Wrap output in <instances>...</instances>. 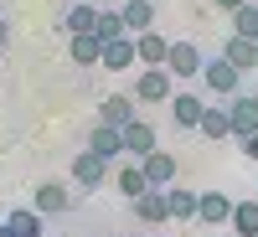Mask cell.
<instances>
[{
    "label": "cell",
    "mask_w": 258,
    "mask_h": 237,
    "mask_svg": "<svg viewBox=\"0 0 258 237\" xmlns=\"http://www.w3.org/2000/svg\"><path fill=\"white\" fill-rule=\"evenodd\" d=\"M202 83H207V93H217V98H238L243 93V72L232 67L227 57H207L202 62Z\"/></svg>",
    "instance_id": "1"
},
{
    "label": "cell",
    "mask_w": 258,
    "mask_h": 237,
    "mask_svg": "<svg viewBox=\"0 0 258 237\" xmlns=\"http://www.w3.org/2000/svg\"><path fill=\"white\" fill-rule=\"evenodd\" d=\"M170 93H176V77H170L165 67H145V72L135 77V93H129V98L150 109V103H170Z\"/></svg>",
    "instance_id": "2"
},
{
    "label": "cell",
    "mask_w": 258,
    "mask_h": 237,
    "mask_svg": "<svg viewBox=\"0 0 258 237\" xmlns=\"http://www.w3.org/2000/svg\"><path fill=\"white\" fill-rule=\"evenodd\" d=\"M68 176H73V186H83V191H98L103 181H109V160H103V155H93V149H78Z\"/></svg>",
    "instance_id": "3"
},
{
    "label": "cell",
    "mask_w": 258,
    "mask_h": 237,
    "mask_svg": "<svg viewBox=\"0 0 258 237\" xmlns=\"http://www.w3.org/2000/svg\"><path fill=\"white\" fill-rule=\"evenodd\" d=\"M202 47L197 41H170V57H165V72L170 77H202Z\"/></svg>",
    "instance_id": "4"
},
{
    "label": "cell",
    "mask_w": 258,
    "mask_h": 237,
    "mask_svg": "<svg viewBox=\"0 0 258 237\" xmlns=\"http://www.w3.org/2000/svg\"><path fill=\"white\" fill-rule=\"evenodd\" d=\"M227 114H232V139L258 134V93H238V98H227Z\"/></svg>",
    "instance_id": "5"
},
{
    "label": "cell",
    "mask_w": 258,
    "mask_h": 237,
    "mask_svg": "<svg viewBox=\"0 0 258 237\" xmlns=\"http://www.w3.org/2000/svg\"><path fill=\"white\" fill-rule=\"evenodd\" d=\"M165 109H170V124L191 134V129H202V114H207V103H202L197 93H170V103H165Z\"/></svg>",
    "instance_id": "6"
},
{
    "label": "cell",
    "mask_w": 258,
    "mask_h": 237,
    "mask_svg": "<svg viewBox=\"0 0 258 237\" xmlns=\"http://www.w3.org/2000/svg\"><path fill=\"white\" fill-rule=\"evenodd\" d=\"M140 165H145V181L155 186V191H170V186L181 181V165H176V155H165V149H155V155H145Z\"/></svg>",
    "instance_id": "7"
},
{
    "label": "cell",
    "mask_w": 258,
    "mask_h": 237,
    "mask_svg": "<svg viewBox=\"0 0 258 237\" xmlns=\"http://www.w3.org/2000/svg\"><path fill=\"white\" fill-rule=\"evenodd\" d=\"M135 119H140V103L129 98V93H109L103 109H98V124H109V129H129Z\"/></svg>",
    "instance_id": "8"
},
{
    "label": "cell",
    "mask_w": 258,
    "mask_h": 237,
    "mask_svg": "<svg viewBox=\"0 0 258 237\" xmlns=\"http://www.w3.org/2000/svg\"><path fill=\"white\" fill-rule=\"evenodd\" d=\"M155 149H160V139H155V124H150V119L140 114L135 124L124 129V155H135V160H145V155H155Z\"/></svg>",
    "instance_id": "9"
},
{
    "label": "cell",
    "mask_w": 258,
    "mask_h": 237,
    "mask_svg": "<svg viewBox=\"0 0 258 237\" xmlns=\"http://www.w3.org/2000/svg\"><path fill=\"white\" fill-rule=\"evenodd\" d=\"M31 206L41 211V217H62V211L73 206V191L62 186V181H41V186H36V196H31Z\"/></svg>",
    "instance_id": "10"
},
{
    "label": "cell",
    "mask_w": 258,
    "mask_h": 237,
    "mask_svg": "<svg viewBox=\"0 0 258 237\" xmlns=\"http://www.w3.org/2000/svg\"><path fill=\"white\" fill-rule=\"evenodd\" d=\"M197 222H207V227H222V222H232V196H227V191H202Z\"/></svg>",
    "instance_id": "11"
},
{
    "label": "cell",
    "mask_w": 258,
    "mask_h": 237,
    "mask_svg": "<svg viewBox=\"0 0 258 237\" xmlns=\"http://www.w3.org/2000/svg\"><path fill=\"white\" fill-rule=\"evenodd\" d=\"M135 62H140V52H135V36L103 41V62H98L103 72H124V67H135Z\"/></svg>",
    "instance_id": "12"
},
{
    "label": "cell",
    "mask_w": 258,
    "mask_h": 237,
    "mask_svg": "<svg viewBox=\"0 0 258 237\" xmlns=\"http://www.w3.org/2000/svg\"><path fill=\"white\" fill-rule=\"evenodd\" d=\"M88 31H98V6H68L62 11V36H88Z\"/></svg>",
    "instance_id": "13"
},
{
    "label": "cell",
    "mask_w": 258,
    "mask_h": 237,
    "mask_svg": "<svg viewBox=\"0 0 258 237\" xmlns=\"http://www.w3.org/2000/svg\"><path fill=\"white\" fill-rule=\"evenodd\" d=\"M88 149L93 155H103V160H119L124 155V129H109V124H93V134H88Z\"/></svg>",
    "instance_id": "14"
},
{
    "label": "cell",
    "mask_w": 258,
    "mask_h": 237,
    "mask_svg": "<svg viewBox=\"0 0 258 237\" xmlns=\"http://www.w3.org/2000/svg\"><path fill=\"white\" fill-rule=\"evenodd\" d=\"M135 206V217L145 222V227H165L170 222V206H165V191H145L140 201H129Z\"/></svg>",
    "instance_id": "15"
},
{
    "label": "cell",
    "mask_w": 258,
    "mask_h": 237,
    "mask_svg": "<svg viewBox=\"0 0 258 237\" xmlns=\"http://www.w3.org/2000/svg\"><path fill=\"white\" fill-rule=\"evenodd\" d=\"M165 206H170V222H197V206H202V191H186V186H170V191H165Z\"/></svg>",
    "instance_id": "16"
},
{
    "label": "cell",
    "mask_w": 258,
    "mask_h": 237,
    "mask_svg": "<svg viewBox=\"0 0 258 237\" xmlns=\"http://www.w3.org/2000/svg\"><path fill=\"white\" fill-rule=\"evenodd\" d=\"M119 16H124L129 36H140V31H155V0H124V6H119Z\"/></svg>",
    "instance_id": "17"
},
{
    "label": "cell",
    "mask_w": 258,
    "mask_h": 237,
    "mask_svg": "<svg viewBox=\"0 0 258 237\" xmlns=\"http://www.w3.org/2000/svg\"><path fill=\"white\" fill-rule=\"evenodd\" d=\"M114 186L124 191V196H129V201H140V196H145V191H155V186H150V181H145V165H140V160H129V165H119V170H114Z\"/></svg>",
    "instance_id": "18"
},
{
    "label": "cell",
    "mask_w": 258,
    "mask_h": 237,
    "mask_svg": "<svg viewBox=\"0 0 258 237\" xmlns=\"http://www.w3.org/2000/svg\"><path fill=\"white\" fill-rule=\"evenodd\" d=\"M135 52H140V62H145V67H165L170 41H165L160 31H140V36H135Z\"/></svg>",
    "instance_id": "19"
},
{
    "label": "cell",
    "mask_w": 258,
    "mask_h": 237,
    "mask_svg": "<svg viewBox=\"0 0 258 237\" xmlns=\"http://www.w3.org/2000/svg\"><path fill=\"white\" fill-rule=\"evenodd\" d=\"M222 57H227L238 72H248V67H258V41H248V36H232V31H227V41H222Z\"/></svg>",
    "instance_id": "20"
},
{
    "label": "cell",
    "mask_w": 258,
    "mask_h": 237,
    "mask_svg": "<svg viewBox=\"0 0 258 237\" xmlns=\"http://www.w3.org/2000/svg\"><path fill=\"white\" fill-rule=\"evenodd\" d=\"M68 57L78 62V67H98L103 62V41L88 31V36H68Z\"/></svg>",
    "instance_id": "21"
},
{
    "label": "cell",
    "mask_w": 258,
    "mask_h": 237,
    "mask_svg": "<svg viewBox=\"0 0 258 237\" xmlns=\"http://www.w3.org/2000/svg\"><path fill=\"white\" fill-rule=\"evenodd\" d=\"M6 232L11 237H41V211L36 206H16L6 217Z\"/></svg>",
    "instance_id": "22"
},
{
    "label": "cell",
    "mask_w": 258,
    "mask_h": 237,
    "mask_svg": "<svg viewBox=\"0 0 258 237\" xmlns=\"http://www.w3.org/2000/svg\"><path fill=\"white\" fill-rule=\"evenodd\" d=\"M197 134H207V139H227V134H232V114H227V103L202 114V129H197Z\"/></svg>",
    "instance_id": "23"
},
{
    "label": "cell",
    "mask_w": 258,
    "mask_h": 237,
    "mask_svg": "<svg viewBox=\"0 0 258 237\" xmlns=\"http://www.w3.org/2000/svg\"><path fill=\"white\" fill-rule=\"evenodd\" d=\"M93 36H98V41H119V36H129L119 6H103V11H98V31H93Z\"/></svg>",
    "instance_id": "24"
},
{
    "label": "cell",
    "mask_w": 258,
    "mask_h": 237,
    "mask_svg": "<svg viewBox=\"0 0 258 237\" xmlns=\"http://www.w3.org/2000/svg\"><path fill=\"white\" fill-rule=\"evenodd\" d=\"M232 232L258 237V201H232Z\"/></svg>",
    "instance_id": "25"
},
{
    "label": "cell",
    "mask_w": 258,
    "mask_h": 237,
    "mask_svg": "<svg viewBox=\"0 0 258 237\" xmlns=\"http://www.w3.org/2000/svg\"><path fill=\"white\" fill-rule=\"evenodd\" d=\"M232 36H248V41H258V0H248L243 11H232Z\"/></svg>",
    "instance_id": "26"
},
{
    "label": "cell",
    "mask_w": 258,
    "mask_h": 237,
    "mask_svg": "<svg viewBox=\"0 0 258 237\" xmlns=\"http://www.w3.org/2000/svg\"><path fill=\"white\" fill-rule=\"evenodd\" d=\"M238 144H243V155H248V160H258V134H248V139H238Z\"/></svg>",
    "instance_id": "27"
},
{
    "label": "cell",
    "mask_w": 258,
    "mask_h": 237,
    "mask_svg": "<svg viewBox=\"0 0 258 237\" xmlns=\"http://www.w3.org/2000/svg\"><path fill=\"white\" fill-rule=\"evenodd\" d=\"M212 6H217V11H227V16H232V11H243L248 0H212Z\"/></svg>",
    "instance_id": "28"
},
{
    "label": "cell",
    "mask_w": 258,
    "mask_h": 237,
    "mask_svg": "<svg viewBox=\"0 0 258 237\" xmlns=\"http://www.w3.org/2000/svg\"><path fill=\"white\" fill-rule=\"evenodd\" d=\"M6 41H11V21L0 16V47H6Z\"/></svg>",
    "instance_id": "29"
},
{
    "label": "cell",
    "mask_w": 258,
    "mask_h": 237,
    "mask_svg": "<svg viewBox=\"0 0 258 237\" xmlns=\"http://www.w3.org/2000/svg\"><path fill=\"white\" fill-rule=\"evenodd\" d=\"M103 6H124V0H103Z\"/></svg>",
    "instance_id": "30"
},
{
    "label": "cell",
    "mask_w": 258,
    "mask_h": 237,
    "mask_svg": "<svg viewBox=\"0 0 258 237\" xmlns=\"http://www.w3.org/2000/svg\"><path fill=\"white\" fill-rule=\"evenodd\" d=\"M0 237H11V232H6V227H0Z\"/></svg>",
    "instance_id": "31"
},
{
    "label": "cell",
    "mask_w": 258,
    "mask_h": 237,
    "mask_svg": "<svg viewBox=\"0 0 258 237\" xmlns=\"http://www.w3.org/2000/svg\"><path fill=\"white\" fill-rule=\"evenodd\" d=\"M253 201H258V186H253Z\"/></svg>",
    "instance_id": "32"
},
{
    "label": "cell",
    "mask_w": 258,
    "mask_h": 237,
    "mask_svg": "<svg viewBox=\"0 0 258 237\" xmlns=\"http://www.w3.org/2000/svg\"><path fill=\"white\" fill-rule=\"evenodd\" d=\"M150 237H165V232H150Z\"/></svg>",
    "instance_id": "33"
},
{
    "label": "cell",
    "mask_w": 258,
    "mask_h": 237,
    "mask_svg": "<svg viewBox=\"0 0 258 237\" xmlns=\"http://www.w3.org/2000/svg\"><path fill=\"white\" fill-rule=\"evenodd\" d=\"M0 227H6V217H0Z\"/></svg>",
    "instance_id": "34"
}]
</instances>
